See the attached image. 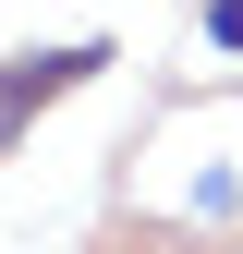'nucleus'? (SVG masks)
<instances>
[{"label":"nucleus","instance_id":"f257e3e1","mask_svg":"<svg viewBox=\"0 0 243 254\" xmlns=\"http://www.w3.org/2000/svg\"><path fill=\"white\" fill-rule=\"evenodd\" d=\"M207 49H243V0H207Z\"/></svg>","mask_w":243,"mask_h":254}]
</instances>
